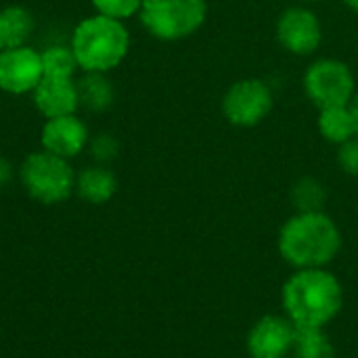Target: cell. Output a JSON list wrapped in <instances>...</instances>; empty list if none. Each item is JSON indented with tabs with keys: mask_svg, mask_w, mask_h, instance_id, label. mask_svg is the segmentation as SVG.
Here are the masks:
<instances>
[{
	"mask_svg": "<svg viewBox=\"0 0 358 358\" xmlns=\"http://www.w3.org/2000/svg\"><path fill=\"white\" fill-rule=\"evenodd\" d=\"M281 300L296 329H325L344 306V289L327 268H302L285 281Z\"/></svg>",
	"mask_w": 358,
	"mask_h": 358,
	"instance_id": "6da1fadb",
	"label": "cell"
},
{
	"mask_svg": "<svg viewBox=\"0 0 358 358\" xmlns=\"http://www.w3.org/2000/svg\"><path fill=\"white\" fill-rule=\"evenodd\" d=\"M342 250V233L325 212H298L279 231V254L296 271L325 268Z\"/></svg>",
	"mask_w": 358,
	"mask_h": 358,
	"instance_id": "7a4b0ae2",
	"label": "cell"
},
{
	"mask_svg": "<svg viewBox=\"0 0 358 358\" xmlns=\"http://www.w3.org/2000/svg\"><path fill=\"white\" fill-rule=\"evenodd\" d=\"M69 46L82 71L109 73L128 57L130 34L124 21L94 13L76 25Z\"/></svg>",
	"mask_w": 358,
	"mask_h": 358,
	"instance_id": "3957f363",
	"label": "cell"
},
{
	"mask_svg": "<svg viewBox=\"0 0 358 358\" xmlns=\"http://www.w3.org/2000/svg\"><path fill=\"white\" fill-rule=\"evenodd\" d=\"M19 180L31 199L46 206L61 203L76 191V172L69 166V159L52 155L44 149L29 153L23 159Z\"/></svg>",
	"mask_w": 358,
	"mask_h": 358,
	"instance_id": "277c9868",
	"label": "cell"
},
{
	"mask_svg": "<svg viewBox=\"0 0 358 358\" xmlns=\"http://www.w3.org/2000/svg\"><path fill=\"white\" fill-rule=\"evenodd\" d=\"M141 23L157 40L176 42L193 36L208 17L206 0H143Z\"/></svg>",
	"mask_w": 358,
	"mask_h": 358,
	"instance_id": "5b68a950",
	"label": "cell"
},
{
	"mask_svg": "<svg viewBox=\"0 0 358 358\" xmlns=\"http://www.w3.org/2000/svg\"><path fill=\"white\" fill-rule=\"evenodd\" d=\"M304 90L319 109H325L350 105L357 94V82L346 63L338 59H321L306 69Z\"/></svg>",
	"mask_w": 358,
	"mask_h": 358,
	"instance_id": "8992f818",
	"label": "cell"
},
{
	"mask_svg": "<svg viewBox=\"0 0 358 358\" xmlns=\"http://www.w3.org/2000/svg\"><path fill=\"white\" fill-rule=\"evenodd\" d=\"M275 96L264 80L248 78L235 82L222 96L224 117L239 128H254L273 111Z\"/></svg>",
	"mask_w": 358,
	"mask_h": 358,
	"instance_id": "52a82bcc",
	"label": "cell"
},
{
	"mask_svg": "<svg viewBox=\"0 0 358 358\" xmlns=\"http://www.w3.org/2000/svg\"><path fill=\"white\" fill-rule=\"evenodd\" d=\"M44 78L40 50L19 46L0 50V90L6 94H31Z\"/></svg>",
	"mask_w": 358,
	"mask_h": 358,
	"instance_id": "ba28073f",
	"label": "cell"
},
{
	"mask_svg": "<svg viewBox=\"0 0 358 358\" xmlns=\"http://www.w3.org/2000/svg\"><path fill=\"white\" fill-rule=\"evenodd\" d=\"M277 38L292 55L306 57L321 46L323 27L313 10L304 6H292L277 21Z\"/></svg>",
	"mask_w": 358,
	"mask_h": 358,
	"instance_id": "9c48e42d",
	"label": "cell"
},
{
	"mask_svg": "<svg viewBox=\"0 0 358 358\" xmlns=\"http://www.w3.org/2000/svg\"><path fill=\"white\" fill-rule=\"evenodd\" d=\"M296 325L287 317L264 315L248 334L250 358H287L294 350Z\"/></svg>",
	"mask_w": 358,
	"mask_h": 358,
	"instance_id": "30bf717a",
	"label": "cell"
},
{
	"mask_svg": "<svg viewBox=\"0 0 358 358\" xmlns=\"http://www.w3.org/2000/svg\"><path fill=\"white\" fill-rule=\"evenodd\" d=\"M88 141H90L88 126L82 122V117H78V113L48 117L40 130L42 149L63 159H71L80 155L88 147Z\"/></svg>",
	"mask_w": 358,
	"mask_h": 358,
	"instance_id": "8fae6325",
	"label": "cell"
},
{
	"mask_svg": "<svg viewBox=\"0 0 358 358\" xmlns=\"http://www.w3.org/2000/svg\"><path fill=\"white\" fill-rule=\"evenodd\" d=\"M36 109L48 117L71 115L80 107V92L76 78H52L44 76L31 92Z\"/></svg>",
	"mask_w": 358,
	"mask_h": 358,
	"instance_id": "7c38bea8",
	"label": "cell"
},
{
	"mask_svg": "<svg viewBox=\"0 0 358 358\" xmlns=\"http://www.w3.org/2000/svg\"><path fill=\"white\" fill-rule=\"evenodd\" d=\"M115 191H117V178L103 164L88 166L76 176V193L88 203L94 206L107 203L115 195Z\"/></svg>",
	"mask_w": 358,
	"mask_h": 358,
	"instance_id": "4fadbf2b",
	"label": "cell"
},
{
	"mask_svg": "<svg viewBox=\"0 0 358 358\" xmlns=\"http://www.w3.org/2000/svg\"><path fill=\"white\" fill-rule=\"evenodd\" d=\"M34 15L21 4L0 8V50L25 46L34 34Z\"/></svg>",
	"mask_w": 358,
	"mask_h": 358,
	"instance_id": "5bb4252c",
	"label": "cell"
},
{
	"mask_svg": "<svg viewBox=\"0 0 358 358\" xmlns=\"http://www.w3.org/2000/svg\"><path fill=\"white\" fill-rule=\"evenodd\" d=\"M78 92H80V107L92 113L107 111L115 101V88L107 78V73L82 71V78L78 80Z\"/></svg>",
	"mask_w": 358,
	"mask_h": 358,
	"instance_id": "9a60e30c",
	"label": "cell"
},
{
	"mask_svg": "<svg viewBox=\"0 0 358 358\" xmlns=\"http://www.w3.org/2000/svg\"><path fill=\"white\" fill-rule=\"evenodd\" d=\"M319 132L325 141L334 145H344L346 141L358 136L357 122L352 115L350 105H336L325 107L319 111Z\"/></svg>",
	"mask_w": 358,
	"mask_h": 358,
	"instance_id": "2e32d148",
	"label": "cell"
},
{
	"mask_svg": "<svg viewBox=\"0 0 358 358\" xmlns=\"http://www.w3.org/2000/svg\"><path fill=\"white\" fill-rule=\"evenodd\" d=\"M294 358H338L329 336L323 329H296Z\"/></svg>",
	"mask_w": 358,
	"mask_h": 358,
	"instance_id": "e0dca14e",
	"label": "cell"
},
{
	"mask_svg": "<svg viewBox=\"0 0 358 358\" xmlns=\"http://www.w3.org/2000/svg\"><path fill=\"white\" fill-rule=\"evenodd\" d=\"M42 55V65H44V76H52V78H76V71L80 69L78 59L71 50V46L67 44H50L44 50H40Z\"/></svg>",
	"mask_w": 358,
	"mask_h": 358,
	"instance_id": "ac0fdd59",
	"label": "cell"
},
{
	"mask_svg": "<svg viewBox=\"0 0 358 358\" xmlns=\"http://www.w3.org/2000/svg\"><path fill=\"white\" fill-rule=\"evenodd\" d=\"M292 199L298 208V212H323V206L327 201V191L323 185L315 178H302L294 191Z\"/></svg>",
	"mask_w": 358,
	"mask_h": 358,
	"instance_id": "d6986e66",
	"label": "cell"
},
{
	"mask_svg": "<svg viewBox=\"0 0 358 358\" xmlns=\"http://www.w3.org/2000/svg\"><path fill=\"white\" fill-rule=\"evenodd\" d=\"M90 4L94 6V10L99 15H105V17H111L117 21H126L141 13L143 0H90Z\"/></svg>",
	"mask_w": 358,
	"mask_h": 358,
	"instance_id": "ffe728a7",
	"label": "cell"
},
{
	"mask_svg": "<svg viewBox=\"0 0 358 358\" xmlns=\"http://www.w3.org/2000/svg\"><path fill=\"white\" fill-rule=\"evenodd\" d=\"M88 149H90L92 159L105 166V164H109V162H113V159L117 157V153H120V143H117L111 134L103 132V134H96L94 138L88 141Z\"/></svg>",
	"mask_w": 358,
	"mask_h": 358,
	"instance_id": "44dd1931",
	"label": "cell"
},
{
	"mask_svg": "<svg viewBox=\"0 0 358 358\" xmlns=\"http://www.w3.org/2000/svg\"><path fill=\"white\" fill-rule=\"evenodd\" d=\"M338 164H340V168H342L346 174L358 176V136L346 141L344 145H340Z\"/></svg>",
	"mask_w": 358,
	"mask_h": 358,
	"instance_id": "7402d4cb",
	"label": "cell"
},
{
	"mask_svg": "<svg viewBox=\"0 0 358 358\" xmlns=\"http://www.w3.org/2000/svg\"><path fill=\"white\" fill-rule=\"evenodd\" d=\"M10 176H13V168H10V164H8L6 159H2V157H0V187H4V185L10 180Z\"/></svg>",
	"mask_w": 358,
	"mask_h": 358,
	"instance_id": "603a6c76",
	"label": "cell"
},
{
	"mask_svg": "<svg viewBox=\"0 0 358 358\" xmlns=\"http://www.w3.org/2000/svg\"><path fill=\"white\" fill-rule=\"evenodd\" d=\"M350 109H352V115H355V122H357V132H358V94H355V99L350 101Z\"/></svg>",
	"mask_w": 358,
	"mask_h": 358,
	"instance_id": "cb8c5ba5",
	"label": "cell"
},
{
	"mask_svg": "<svg viewBox=\"0 0 358 358\" xmlns=\"http://www.w3.org/2000/svg\"><path fill=\"white\" fill-rule=\"evenodd\" d=\"M344 4H346V6H350L355 13H358V0H344Z\"/></svg>",
	"mask_w": 358,
	"mask_h": 358,
	"instance_id": "d4e9b609",
	"label": "cell"
},
{
	"mask_svg": "<svg viewBox=\"0 0 358 358\" xmlns=\"http://www.w3.org/2000/svg\"><path fill=\"white\" fill-rule=\"evenodd\" d=\"M306 2H315V0H306Z\"/></svg>",
	"mask_w": 358,
	"mask_h": 358,
	"instance_id": "484cf974",
	"label": "cell"
}]
</instances>
